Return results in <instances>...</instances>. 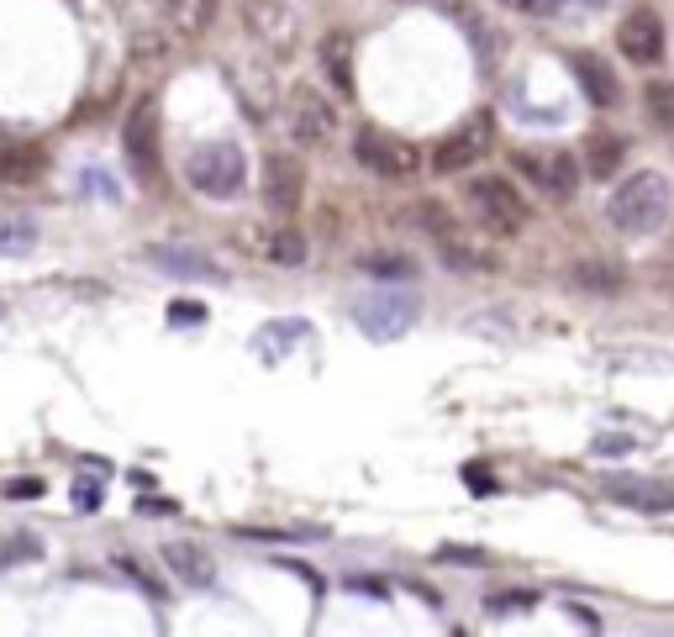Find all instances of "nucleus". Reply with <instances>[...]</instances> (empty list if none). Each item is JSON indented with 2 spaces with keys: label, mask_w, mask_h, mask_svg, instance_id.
I'll use <instances>...</instances> for the list:
<instances>
[{
  "label": "nucleus",
  "mask_w": 674,
  "mask_h": 637,
  "mask_svg": "<svg viewBox=\"0 0 674 637\" xmlns=\"http://www.w3.org/2000/svg\"><path fill=\"white\" fill-rule=\"evenodd\" d=\"M606 217H612L616 232H627V238H648L664 227L670 217V180L658 175V169H643L633 180H622L606 200Z\"/></svg>",
  "instance_id": "obj_1"
},
{
  "label": "nucleus",
  "mask_w": 674,
  "mask_h": 637,
  "mask_svg": "<svg viewBox=\"0 0 674 637\" xmlns=\"http://www.w3.org/2000/svg\"><path fill=\"white\" fill-rule=\"evenodd\" d=\"M185 180H190V190L206 200H238L242 185H248V159H242L238 142H200L196 153L185 159Z\"/></svg>",
  "instance_id": "obj_2"
},
{
  "label": "nucleus",
  "mask_w": 674,
  "mask_h": 637,
  "mask_svg": "<svg viewBox=\"0 0 674 637\" xmlns=\"http://www.w3.org/2000/svg\"><path fill=\"white\" fill-rule=\"evenodd\" d=\"M417 296H406V290H375V296H358L354 300V321L358 332L369 342H396L412 332V321H417Z\"/></svg>",
  "instance_id": "obj_3"
},
{
  "label": "nucleus",
  "mask_w": 674,
  "mask_h": 637,
  "mask_svg": "<svg viewBox=\"0 0 674 637\" xmlns=\"http://www.w3.org/2000/svg\"><path fill=\"white\" fill-rule=\"evenodd\" d=\"M469 206H475V217L496 232V238H516L522 227H527V200L516 196V185H506L500 175H479L469 185Z\"/></svg>",
  "instance_id": "obj_4"
},
{
  "label": "nucleus",
  "mask_w": 674,
  "mask_h": 637,
  "mask_svg": "<svg viewBox=\"0 0 674 637\" xmlns=\"http://www.w3.org/2000/svg\"><path fill=\"white\" fill-rule=\"evenodd\" d=\"M354 153L369 175H379V180H406V175H417L422 169L417 148H412L406 138H396V132H379V127H364V132H358Z\"/></svg>",
  "instance_id": "obj_5"
},
{
  "label": "nucleus",
  "mask_w": 674,
  "mask_h": 637,
  "mask_svg": "<svg viewBox=\"0 0 674 637\" xmlns=\"http://www.w3.org/2000/svg\"><path fill=\"white\" fill-rule=\"evenodd\" d=\"M285 127H290V138L306 142V148L327 142L337 132L333 100H321L311 84H296V90H290V106H285Z\"/></svg>",
  "instance_id": "obj_6"
},
{
  "label": "nucleus",
  "mask_w": 674,
  "mask_h": 637,
  "mask_svg": "<svg viewBox=\"0 0 674 637\" xmlns=\"http://www.w3.org/2000/svg\"><path fill=\"white\" fill-rule=\"evenodd\" d=\"M121 148H127V159L138 175H159V100L142 96L132 106V117H127V132H121Z\"/></svg>",
  "instance_id": "obj_7"
},
{
  "label": "nucleus",
  "mask_w": 674,
  "mask_h": 637,
  "mask_svg": "<svg viewBox=\"0 0 674 637\" xmlns=\"http://www.w3.org/2000/svg\"><path fill=\"white\" fill-rule=\"evenodd\" d=\"M616 48H622L633 63H658V59H664V21H658V11H648V6L627 11L622 27H616Z\"/></svg>",
  "instance_id": "obj_8"
},
{
  "label": "nucleus",
  "mask_w": 674,
  "mask_h": 637,
  "mask_svg": "<svg viewBox=\"0 0 674 637\" xmlns=\"http://www.w3.org/2000/svg\"><path fill=\"white\" fill-rule=\"evenodd\" d=\"M300 185H306V175H300L296 159H285V153H269L264 159V206L275 217H290L300 206Z\"/></svg>",
  "instance_id": "obj_9"
},
{
  "label": "nucleus",
  "mask_w": 674,
  "mask_h": 637,
  "mask_svg": "<svg viewBox=\"0 0 674 637\" xmlns=\"http://www.w3.org/2000/svg\"><path fill=\"white\" fill-rule=\"evenodd\" d=\"M606 496L633 506V511H674V485L643 475H606Z\"/></svg>",
  "instance_id": "obj_10"
},
{
  "label": "nucleus",
  "mask_w": 674,
  "mask_h": 637,
  "mask_svg": "<svg viewBox=\"0 0 674 637\" xmlns=\"http://www.w3.org/2000/svg\"><path fill=\"white\" fill-rule=\"evenodd\" d=\"M159 558L169 564V575H175L179 585H190V590H211V585H217V564H211V554L196 548V543H163Z\"/></svg>",
  "instance_id": "obj_11"
},
{
  "label": "nucleus",
  "mask_w": 674,
  "mask_h": 637,
  "mask_svg": "<svg viewBox=\"0 0 674 637\" xmlns=\"http://www.w3.org/2000/svg\"><path fill=\"white\" fill-rule=\"evenodd\" d=\"M142 259L153 263L159 275H175V279H221L217 259H206L196 248H169V242H153V248H142Z\"/></svg>",
  "instance_id": "obj_12"
},
{
  "label": "nucleus",
  "mask_w": 674,
  "mask_h": 637,
  "mask_svg": "<svg viewBox=\"0 0 674 637\" xmlns=\"http://www.w3.org/2000/svg\"><path fill=\"white\" fill-rule=\"evenodd\" d=\"M48 169L42 142H0V185H38Z\"/></svg>",
  "instance_id": "obj_13"
},
{
  "label": "nucleus",
  "mask_w": 674,
  "mask_h": 637,
  "mask_svg": "<svg viewBox=\"0 0 674 637\" xmlns=\"http://www.w3.org/2000/svg\"><path fill=\"white\" fill-rule=\"evenodd\" d=\"M575 80H579V90L591 96V106H616L622 100V84H616V74H612V63L606 59H595V53H575Z\"/></svg>",
  "instance_id": "obj_14"
},
{
  "label": "nucleus",
  "mask_w": 674,
  "mask_h": 637,
  "mask_svg": "<svg viewBox=\"0 0 674 637\" xmlns=\"http://www.w3.org/2000/svg\"><path fill=\"white\" fill-rule=\"evenodd\" d=\"M479 153H485V121H475L469 132H454L448 142H437L433 169H437V175H458V169H469Z\"/></svg>",
  "instance_id": "obj_15"
},
{
  "label": "nucleus",
  "mask_w": 674,
  "mask_h": 637,
  "mask_svg": "<svg viewBox=\"0 0 674 637\" xmlns=\"http://www.w3.org/2000/svg\"><path fill=\"white\" fill-rule=\"evenodd\" d=\"M321 69L337 84V96L354 100V38L348 32H327L321 38Z\"/></svg>",
  "instance_id": "obj_16"
},
{
  "label": "nucleus",
  "mask_w": 674,
  "mask_h": 637,
  "mask_svg": "<svg viewBox=\"0 0 674 637\" xmlns=\"http://www.w3.org/2000/svg\"><path fill=\"white\" fill-rule=\"evenodd\" d=\"M533 175H537V185H543V196H554V200H569L579 190V163L569 159L564 148H554L548 159H537Z\"/></svg>",
  "instance_id": "obj_17"
},
{
  "label": "nucleus",
  "mask_w": 674,
  "mask_h": 637,
  "mask_svg": "<svg viewBox=\"0 0 674 637\" xmlns=\"http://www.w3.org/2000/svg\"><path fill=\"white\" fill-rule=\"evenodd\" d=\"M163 17H169L175 32L200 38V32H211V27H217L221 6H217V0H163Z\"/></svg>",
  "instance_id": "obj_18"
},
{
  "label": "nucleus",
  "mask_w": 674,
  "mask_h": 637,
  "mask_svg": "<svg viewBox=\"0 0 674 637\" xmlns=\"http://www.w3.org/2000/svg\"><path fill=\"white\" fill-rule=\"evenodd\" d=\"M306 332H311L306 321H269V327H258L254 354H258L264 364H279L285 354H290V348H296L300 338H306Z\"/></svg>",
  "instance_id": "obj_19"
},
{
  "label": "nucleus",
  "mask_w": 674,
  "mask_h": 637,
  "mask_svg": "<svg viewBox=\"0 0 674 637\" xmlns=\"http://www.w3.org/2000/svg\"><path fill=\"white\" fill-rule=\"evenodd\" d=\"M622 153H627V142L616 138V132H591L585 138V169H591V180H612L616 169H622Z\"/></svg>",
  "instance_id": "obj_20"
},
{
  "label": "nucleus",
  "mask_w": 674,
  "mask_h": 637,
  "mask_svg": "<svg viewBox=\"0 0 674 637\" xmlns=\"http://www.w3.org/2000/svg\"><path fill=\"white\" fill-rule=\"evenodd\" d=\"M569 285H575V290H585V296H616V290H622V269H616V263H575V269H569Z\"/></svg>",
  "instance_id": "obj_21"
},
{
  "label": "nucleus",
  "mask_w": 674,
  "mask_h": 637,
  "mask_svg": "<svg viewBox=\"0 0 674 637\" xmlns=\"http://www.w3.org/2000/svg\"><path fill=\"white\" fill-rule=\"evenodd\" d=\"M38 248V221L0 217V259H27Z\"/></svg>",
  "instance_id": "obj_22"
},
{
  "label": "nucleus",
  "mask_w": 674,
  "mask_h": 637,
  "mask_svg": "<svg viewBox=\"0 0 674 637\" xmlns=\"http://www.w3.org/2000/svg\"><path fill=\"white\" fill-rule=\"evenodd\" d=\"M643 106H648V121L658 132H674V80H654L643 90Z\"/></svg>",
  "instance_id": "obj_23"
},
{
  "label": "nucleus",
  "mask_w": 674,
  "mask_h": 637,
  "mask_svg": "<svg viewBox=\"0 0 674 637\" xmlns=\"http://www.w3.org/2000/svg\"><path fill=\"white\" fill-rule=\"evenodd\" d=\"M42 558V538L38 533H11L0 543V569H17V564H38Z\"/></svg>",
  "instance_id": "obj_24"
},
{
  "label": "nucleus",
  "mask_w": 674,
  "mask_h": 637,
  "mask_svg": "<svg viewBox=\"0 0 674 637\" xmlns=\"http://www.w3.org/2000/svg\"><path fill=\"white\" fill-rule=\"evenodd\" d=\"M269 259L285 263V269H300L306 263V238H300L296 227H279L275 238H269Z\"/></svg>",
  "instance_id": "obj_25"
},
{
  "label": "nucleus",
  "mask_w": 674,
  "mask_h": 637,
  "mask_svg": "<svg viewBox=\"0 0 674 637\" xmlns=\"http://www.w3.org/2000/svg\"><path fill=\"white\" fill-rule=\"evenodd\" d=\"M117 569H121V575H127V579H132V585H138L142 596L169 600V585H163V579L153 575V569H142V564H138V558H132V554H117Z\"/></svg>",
  "instance_id": "obj_26"
},
{
  "label": "nucleus",
  "mask_w": 674,
  "mask_h": 637,
  "mask_svg": "<svg viewBox=\"0 0 674 637\" xmlns=\"http://www.w3.org/2000/svg\"><path fill=\"white\" fill-rule=\"evenodd\" d=\"M358 269H364L369 279H412V275H417V263L400 259V253H369Z\"/></svg>",
  "instance_id": "obj_27"
},
{
  "label": "nucleus",
  "mask_w": 674,
  "mask_h": 637,
  "mask_svg": "<svg viewBox=\"0 0 674 637\" xmlns=\"http://www.w3.org/2000/svg\"><path fill=\"white\" fill-rule=\"evenodd\" d=\"M69 500H75V511H100V500H106V479H90V475H80L75 479V490H69Z\"/></svg>",
  "instance_id": "obj_28"
},
{
  "label": "nucleus",
  "mask_w": 674,
  "mask_h": 637,
  "mask_svg": "<svg viewBox=\"0 0 674 637\" xmlns=\"http://www.w3.org/2000/svg\"><path fill=\"white\" fill-rule=\"evenodd\" d=\"M169 321H175V327H196V321H206V306H200V300H175V306H169Z\"/></svg>",
  "instance_id": "obj_29"
},
{
  "label": "nucleus",
  "mask_w": 674,
  "mask_h": 637,
  "mask_svg": "<svg viewBox=\"0 0 674 637\" xmlns=\"http://www.w3.org/2000/svg\"><path fill=\"white\" fill-rule=\"evenodd\" d=\"M42 490H48V485H42V479H6V500H38Z\"/></svg>",
  "instance_id": "obj_30"
},
{
  "label": "nucleus",
  "mask_w": 674,
  "mask_h": 637,
  "mask_svg": "<svg viewBox=\"0 0 674 637\" xmlns=\"http://www.w3.org/2000/svg\"><path fill=\"white\" fill-rule=\"evenodd\" d=\"M533 606V596H490V611H522Z\"/></svg>",
  "instance_id": "obj_31"
},
{
  "label": "nucleus",
  "mask_w": 674,
  "mask_h": 637,
  "mask_svg": "<svg viewBox=\"0 0 674 637\" xmlns=\"http://www.w3.org/2000/svg\"><path fill=\"white\" fill-rule=\"evenodd\" d=\"M443 558L448 564H485V554H475V548H443Z\"/></svg>",
  "instance_id": "obj_32"
},
{
  "label": "nucleus",
  "mask_w": 674,
  "mask_h": 637,
  "mask_svg": "<svg viewBox=\"0 0 674 637\" xmlns=\"http://www.w3.org/2000/svg\"><path fill=\"white\" fill-rule=\"evenodd\" d=\"M595 448H601V454H627V448H633V438H601Z\"/></svg>",
  "instance_id": "obj_33"
},
{
  "label": "nucleus",
  "mask_w": 674,
  "mask_h": 637,
  "mask_svg": "<svg viewBox=\"0 0 674 637\" xmlns=\"http://www.w3.org/2000/svg\"><path fill=\"white\" fill-rule=\"evenodd\" d=\"M500 6H512V11H537V17L548 11V0H500Z\"/></svg>",
  "instance_id": "obj_34"
},
{
  "label": "nucleus",
  "mask_w": 674,
  "mask_h": 637,
  "mask_svg": "<svg viewBox=\"0 0 674 637\" xmlns=\"http://www.w3.org/2000/svg\"><path fill=\"white\" fill-rule=\"evenodd\" d=\"M579 6H606V0H579Z\"/></svg>",
  "instance_id": "obj_35"
}]
</instances>
